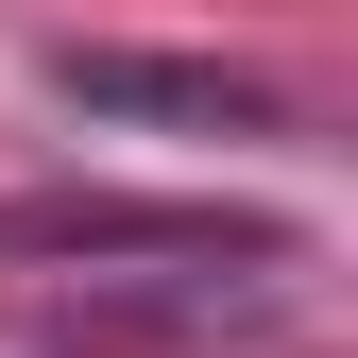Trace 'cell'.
<instances>
[{
	"label": "cell",
	"mask_w": 358,
	"mask_h": 358,
	"mask_svg": "<svg viewBox=\"0 0 358 358\" xmlns=\"http://www.w3.org/2000/svg\"><path fill=\"white\" fill-rule=\"evenodd\" d=\"M0 256H205V273H290V222H222V205H0Z\"/></svg>",
	"instance_id": "2"
},
{
	"label": "cell",
	"mask_w": 358,
	"mask_h": 358,
	"mask_svg": "<svg viewBox=\"0 0 358 358\" xmlns=\"http://www.w3.org/2000/svg\"><path fill=\"white\" fill-rule=\"evenodd\" d=\"M69 120H154V137H290V103L222 52H52Z\"/></svg>",
	"instance_id": "1"
}]
</instances>
